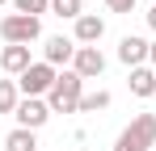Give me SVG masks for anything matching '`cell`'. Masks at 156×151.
Instances as JSON below:
<instances>
[{"label": "cell", "instance_id": "6da1fadb", "mask_svg": "<svg viewBox=\"0 0 156 151\" xmlns=\"http://www.w3.org/2000/svg\"><path fill=\"white\" fill-rule=\"evenodd\" d=\"M80 97H84V80L68 67V72H59V80L51 84L47 105H51V113H76V109H80Z\"/></svg>", "mask_w": 156, "mask_h": 151}, {"label": "cell", "instance_id": "7a4b0ae2", "mask_svg": "<svg viewBox=\"0 0 156 151\" xmlns=\"http://www.w3.org/2000/svg\"><path fill=\"white\" fill-rule=\"evenodd\" d=\"M156 147V113H135L131 126L114 139V151H152Z\"/></svg>", "mask_w": 156, "mask_h": 151}, {"label": "cell", "instance_id": "3957f363", "mask_svg": "<svg viewBox=\"0 0 156 151\" xmlns=\"http://www.w3.org/2000/svg\"><path fill=\"white\" fill-rule=\"evenodd\" d=\"M0 38H4V46H30L42 38V17L9 13V17H0Z\"/></svg>", "mask_w": 156, "mask_h": 151}, {"label": "cell", "instance_id": "277c9868", "mask_svg": "<svg viewBox=\"0 0 156 151\" xmlns=\"http://www.w3.org/2000/svg\"><path fill=\"white\" fill-rule=\"evenodd\" d=\"M55 80H59V72H55L51 63H42V59H38V63H30L26 72L17 76V88H21V97H47Z\"/></svg>", "mask_w": 156, "mask_h": 151}, {"label": "cell", "instance_id": "5b68a950", "mask_svg": "<svg viewBox=\"0 0 156 151\" xmlns=\"http://www.w3.org/2000/svg\"><path fill=\"white\" fill-rule=\"evenodd\" d=\"M13 118H17L21 130H42L51 122V105H47V97H21V105L13 109Z\"/></svg>", "mask_w": 156, "mask_h": 151}, {"label": "cell", "instance_id": "8992f818", "mask_svg": "<svg viewBox=\"0 0 156 151\" xmlns=\"http://www.w3.org/2000/svg\"><path fill=\"white\" fill-rule=\"evenodd\" d=\"M76 38H63V34H59V38H47V46H42V63H51L55 72H59V67H63V72H68V67H72V59H76Z\"/></svg>", "mask_w": 156, "mask_h": 151}, {"label": "cell", "instance_id": "52a82bcc", "mask_svg": "<svg viewBox=\"0 0 156 151\" xmlns=\"http://www.w3.org/2000/svg\"><path fill=\"white\" fill-rule=\"evenodd\" d=\"M72 72H76L80 80H97V76L105 72V55H101V46H80L76 59H72Z\"/></svg>", "mask_w": 156, "mask_h": 151}, {"label": "cell", "instance_id": "ba28073f", "mask_svg": "<svg viewBox=\"0 0 156 151\" xmlns=\"http://www.w3.org/2000/svg\"><path fill=\"white\" fill-rule=\"evenodd\" d=\"M72 38H76V46H97V42L105 38V17H97V13H84V17H76Z\"/></svg>", "mask_w": 156, "mask_h": 151}, {"label": "cell", "instance_id": "9c48e42d", "mask_svg": "<svg viewBox=\"0 0 156 151\" xmlns=\"http://www.w3.org/2000/svg\"><path fill=\"white\" fill-rule=\"evenodd\" d=\"M118 63H127V67H144V63H148V38L127 34V38L118 42Z\"/></svg>", "mask_w": 156, "mask_h": 151}, {"label": "cell", "instance_id": "30bf717a", "mask_svg": "<svg viewBox=\"0 0 156 151\" xmlns=\"http://www.w3.org/2000/svg\"><path fill=\"white\" fill-rule=\"evenodd\" d=\"M127 88H131V97H139V101H148L156 97V67H131V80H127Z\"/></svg>", "mask_w": 156, "mask_h": 151}, {"label": "cell", "instance_id": "8fae6325", "mask_svg": "<svg viewBox=\"0 0 156 151\" xmlns=\"http://www.w3.org/2000/svg\"><path fill=\"white\" fill-rule=\"evenodd\" d=\"M30 63H34V59H30V46H4L0 50V67L9 76H21Z\"/></svg>", "mask_w": 156, "mask_h": 151}, {"label": "cell", "instance_id": "7c38bea8", "mask_svg": "<svg viewBox=\"0 0 156 151\" xmlns=\"http://www.w3.org/2000/svg\"><path fill=\"white\" fill-rule=\"evenodd\" d=\"M4 151H38V130H9V139H4Z\"/></svg>", "mask_w": 156, "mask_h": 151}, {"label": "cell", "instance_id": "4fadbf2b", "mask_svg": "<svg viewBox=\"0 0 156 151\" xmlns=\"http://www.w3.org/2000/svg\"><path fill=\"white\" fill-rule=\"evenodd\" d=\"M110 92H105V88H93V92H84V97H80V109L76 113H101V109H110Z\"/></svg>", "mask_w": 156, "mask_h": 151}, {"label": "cell", "instance_id": "5bb4252c", "mask_svg": "<svg viewBox=\"0 0 156 151\" xmlns=\"http://www.w3.org/2000/svg\"><path fill=\"white\" fill-rule=\"evenodd\" d=\"M21 105V88H17V80H0V113H13Z\"/></svg>", "mask_w": 156, "mask_h": 151}, {"label": "cell", "instance_id": "9a60e30c", "mask_svg": "<svg viewBox=\"0 0 156 151\" xmlns=\"http://www.w3.org/2000/svg\"><path fill=\"white\" fill-rule=\"evenodd\" d=\"M84 0H51V13L55 17H68V21H76V17H84V8H80Z\"/></svg>", "mask_w": 156, "mask_h": 151}, {"label": "cell", "instance_id": "2e32d148", "mask_svg": "<svg viewBox=\"0 0 156 151\" xmlns=\"http://www.w3.org/2000/svg\"><path fill=\"white\" fill-rule=\"evenodd\" d=\"M13 8L26 17H42V13H51V0H13Z\"/></svg>", "mask_w": 156, "mask_h": 151}, {"label": "cell", "instance_id": "e0dca14e", "mask_svg": "<svg viewBox=\"0 0 156 151\" xmlns=\"http://www.w3.org/2000/svg\"><path fill=\"white\" fill-rule=\"evenodd\" d=\"M110 13H135V0H105Z\"/></svg>", "mask_w": 156, "mask_h": 151}, {"label": "cell", "instance_id": "ac0fdd59", "mask_svg": "<svg viewBox=\"0 0 156 151\" xmlns=\"http://www.w3.org/2000/svg\"><path fill=\"white\" fill-rule=\"evenodd\" d=\"M148 63L156 67V42H148Z\"/></svg>", "mask_w": 156, "mask_h": 151}, {"label": "cell", "instance_id": "d6986e66", "mask_svg": "<svg viewBox=\"0 0 156 151\" xmlns=\"http://www.w3.org/2000/svg\"><path fill=\"white\" fill-rule=\"evenodd\" d=\"M148 29L156 34V4H152V13H148Z\"/></svg>", "mask_w": 156, "mask_h": 151}, {"label": "cell", "instance_id": "ffe728a7", "mask_svg": "<svg viewBox=\"0 0 156 151\" xmlns=\"http://www.w3.org/2000/svg\"><path fill=\"white\" fill-rule=\"evenodd\" d=\"M0 4H13V0H0Z\"/></svg>", "mask_w": 156, "mask_h": 151}]
</instances>
